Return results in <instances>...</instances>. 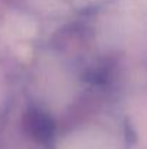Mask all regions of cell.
Instances as JSON below:
<instances>
[{
  "instance_id": "1",
  "label": "cell",
  "mask_w": 147,
  "mask_h": 149,
  "mask_svg": "<svg viewBox=\"0 0 147 149\" xmlns=\"http://www.w3.org/2000/svg\"><path fill=\"white\" fill-rule=\"evenodd\" d=\"M25 127L26 132L39 142H46L52 138L53 122L48 114L38 109H30L25 114Z\"/></svg>"
}]
</instances>
